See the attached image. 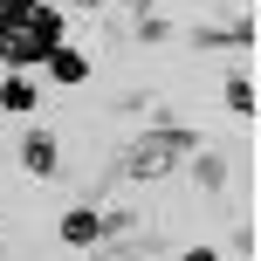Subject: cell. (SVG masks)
Segmentation results:
<instances>
[{"label":"cell","instance_id":"2","mask_svg":"<svg viewBox=\"0 0 261 261\" xmlns=\"http://www.w3.org/2000/svg\"><path fill=\"white\" fill-rule=\"evenodd\" d=\"M186 158L172 151L165 138H158V130H144L138 144H124L117 158H110V186H124V179H138V186H151V179H172V172H179Z\"/></svg>","mask_w":261,"mask_h":261},{"label":"cell","instance_id":"5","mask_svg":"<svg viewBox=\"0 0 261 261\" xmlns=\"http://www.w3.org/2000/svg\"><path fill=\"white\" fill-rule=\"evenodd\" d=\"M55 234H62V248H83V254H90L96 241H103V213L83 199V206H69V213H62V227H55Z\"/></svg>","mask_w":261,"mask_h":261},{"label":"cell","instance_id":"14","mask_svg":"<svg viewBox=\"0 0 261 261\" xmlns=\"http://www.w3.org/2000/svg\"><path fill=\"white\" fill-rule=\"evenodd\" d=\"M69 7H83V14H96V7H103V0H69Z\"/></svg>","mask_w":261,"mask_h":261},{"label":"cell","instance_id":"7","mask_svg":"<svg viewBox=\"0 0 261 261\" xmlns=\"http://www.w3.org/2000/svg\"><path fill=\"white\" fill-rule=\"evenodd\" d=\"M41 69H48V76L62 83V90H76V83H90V55H83V48H69V41H55Z\"/></svg>","mask_w":261,"mask_h":261},{"label":"cell","instance_id":"11","mask_svg":"<svg viewBox=\"0 0 261 261\" xmlns=\"http://www.w3.org/2000/svg\"><path fill=\"white\" fill-rule=\"evenodd\" d=\"M138 41H172V21H158V14H138Z\"/></svg>","mask_w":261,"mask_h":261},{"label":"cell","instance_id":"10","mask_svg":"<svg viewBox=\"0 0 261 261\" xmlns=\"http://www.w3.org/2000/svg\"><path fill=\"white\" fill-rule=\"evenodd\" d=\"M130 227H138V213H130V206H103V241L130 234Z\"/></svg>","mask_w":261,"mask_h":261},{"label":"cell","instance_id":"1","mask_svg":"<svg viewBox=\"0 0 261 261\" xmlns=\"http://www.w3.org/2000/svg\"><path fill=\"white\" fill-rule=\"evenodd\" d=\"M55 41H69V21L55 0H0V69L35 76Z\"/></svg>","mask_w":261,"mask_h":261},{"label":"cell","instance_id":"13","mask_svg":"<svg viewBox=\"0 0 261 261\" xmlns=\"http://www.w3.org/2000/svg\"><path fill=\"white\" fill-rule=\"evenodd\" d=\"M179 261H220V254H213V248H186Z\"/></svg>","mask_w":261,"mask_h":261},{"label":"cell","instance_id":"12","mask_svg":"<svg viewBox=\"0 0 261 261\" xmlns=\"http://www.w3.org/2000/svg\"><path fill=\"white\" fill-rule=\"evenodd\" d=\"M234 248H241V254L254 261V220H234Z\"/></svg>","mask_w":261,"mask_h":261},{"label":"cell","instance_id":"8","mask_svg":"<svg viewBox=\"0 0 261 261\" xmlns=\"http://www.w3.org/2000/svg\"><path fill=\"white\" fill-rule=\"evenodd\" d=\"M220 96H227V110H234L241 124H254V110H261V96H254V76H248V69H227V83H220Z\"/></svg>","mask_w":261,"mask_h":261},{"label":"cell","instance_id":"3","mask_svg":"<svg viewBox=\"0 0 261 261\" xmlns=\"http://www.w3.org/2000/svg\"><path fill=\"white\" fill-rule=\"evenodd\" d=\"M21 172L28 179H62V144H55V130H41V124L21 130Z\"/></svg>","mask_w":261,"mask_h":261},{"label":"cell","instance_id":"6","mask_svg":"<svg viewBox=\"0 0 261 261\" xmlns=\"http://www.w3.org/2000/svg\"><path fill=\"white\" fill-rule=\"evenodd\" d=\"M35 103H41L35 76H21V69H7V76H0V117H28Z\"/></svg>","mask_w":261,"mask_h":261},{"label":"cell","instance_id":"9","mask_svg":"<svg viewBox=\"0 0 261 261\" xmlns=\"http://www.w3.org/2000/svg\"><path fill=\"white\" fill-rule=\"evenodd\" d=\"M193 179L206 186V193H220V186H227V158H220V151H206V144H199V151H193Z\"/></svg>","mask_w":261,"mask_h":261},{"label":"cell","instance_id":"4","mask_svg":"<svg viewBox=\"0 0 261 261\" xmlns=\"http://www.w3.org/2000/svg\"><path fill=\"white\" fill-rule=\"evenodd\" d=\"M151 254H165V234H138V227L90 248V261H151Z\"/></svg>","mask_w":261,"mask_h":261}]
</instances>
